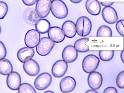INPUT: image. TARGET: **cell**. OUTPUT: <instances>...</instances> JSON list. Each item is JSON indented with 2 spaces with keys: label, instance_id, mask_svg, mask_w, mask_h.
Returning a JSON list of instances; mask_svg holds the SVG:
<instances>
[{
  "label": "cell",
  "instance_id": "20",
  "mask_svg": "<svg viewBox=\"0 0 124 93\" xmlns=\"http://www.w3.org/2000/svg\"><path fill=\"white\" fill-rule=\"evenodd\" d=\"M13 70V66L8 60L4 58L0 61V73L1 75L7 76Z\"/></svg>",
  "mask_w": 124,
  "mask_h": 93
},
{
  "label": "cell",
  "instance_id": "21",
  "mask_svg": "<svg viewBox=\"0 0 124 93\" xmlns=\"http://www.w3.org/2000/svg\"><path fill=\"white\" fill-rule=\"evenodd\" d=\"M89 41V39L87 38L79 39L75 42L74 47L78 52H87L89 51V46L85 44V43Z\"/></svg>",
  "mask_w": 124,
  "mask_h": 93
},
{
  "label": "cell",
  "instance_id": "27",
  "mask_svg": "<svg viewBox=\"0 0 124 93\" xmlns=\"http://www.w3.org/2000/svg\"><path fill=\"white\" fill-rule=\"evenodd\" d=\"M117 86L120 89L124 88V71L120 72L118 74L116 79Z\"/></svg>",
  "mask_w": 124,
  "mask_h": 93
},
{
  "label": "cell",
  "instance_id": "32",
  "mask_svg": "<svg viewBox=\"0 0 124 93\" xmlns=\"http://www.w3.org/2000/svg\"><path fill=\"white\" fill-rule=\"evenodd\" d=\"M114 2H101V3L102 5L103 6L107 7V6H110L111 5H112Z\"/></svg>",
  "mask_w": 124,
  "mask_h": 93
},
{
  "label": "cell",
  "instance_id": "31",
  "mask_svg": "<svg viewBox=\"0 0 124 93\" xmlns=\"http://www.w3.org/2000/svg\"><path fill=\"white\" fill-rule=\"evenodd\" d=\"M38 0H22L24 4L27 6H32L35 4Z\"/></svg>",
  "mask_w": 124,
  "mask_h": 93
},
{
  "label": "cell",
  "instance_id": "35",
  "mask_svg": "<svg viewBox=\"0 0 124 93\" xmlns=\"http://www.w3.org/2000/svg\"><path fill=\"white\" fill-rule=\"evenodd\" d=\"M86 93H98L97 91H96L95 90H89L86 92Z\"/></svg>",
  "mask_w": 124,
  "mask_h": 93
},
{
  "label": "cell",
  "instance_id": "25",
  "mask_svg": "<svg viewBox=\"0 0 124 93\" xmlns=\"http://www.w3.org/2000/svg\"><path fill=\"white\" fill-rule=\"evenodd\" d=\"M19 93H36V91L31 85L30 84L24 83L20 86L18 89Z\"/></svg>",
  "mask_w": 124,
  "mask_h": 93
},
{
  "label": "cell",
  "instance_id": "9",
  "mask_svg": "<svg viewBox=\"0 0 124 93\" xmlns=\"http://www.w3.org/2000/svg\"><path fill=\"white\" fill-rule=\"evenodd\" d=\"M87 82L89 87L92 89L97 90L102 85L103 77L100 73L94 71L90 73L87 78Z\"/></svg>",
  "mask_w": 124,
  "mask_h": 93
},
{
  "label": "cell",
  "instance_id": "14",
  "mask_svg": "<svg viewBox=\"0 0 124 93\" xmlns=\"http://www.w3.org/2000/svg\"><path fill=\"white\" fill-rule=\"evenodd\" d=\"M23 69L29 76H37L40 71V67L38 63L33 59L30 60L24 63Z\"/></svg>",
  "mask_w": 124,
  "mask_h": 93
},
{
  "label": "cell",
  "instance_id": "36",
  "mask_svg": "<svg viewBox=\"0 0 124 93\" xmlns=\"http://www.w3.org/2000/svg\"><path fill=\"white\" fill-rule=\"evenodd\" d=\"M54 93V92H53L50 91H46V92H45V93Z\"/></svg>",
  "mask_w": 124,
  "mask_h": 93
},
{
  "label": "cell",
  "instance_id": "13",
  "mask_svg": "<svg viewBox=\"0 0 124 93\" xmlns=\"http://www.w3.org/2000/svg\"><path fill=\"white\" fill-rule=\"evenodd\" d=\"M76 86V82L73 78L67 76L61 81L60 87L61 91L63 93H68L72 91Z\"/></svg>",
  "mask_w": 124,
  "mask_h": 93
},
{
  "label": "cell",
  "instance_id": "19",
  "mask_svg": "<svg viewBox=\"0 0 124 93\" xmlns=\"http://www.w3.org/2000/svg\"><path fill=\"white\" fill-rule=\"evenodd\" d=\"M85 8L87 12L93 16L99 15L101 10L100 3L97 0H87Z\"/></svg>",
  "mask_w": 124,
  "mask_h": 93
},
{
  "label": "cell",
  "instance_id": "33",
  "mask_svg": "<svg viewBox=\"0 0 124 93\" xmlns=\"http://www.w3.org/2000/svg\"><path fill=\"white\" fill-rule=\"evenodd\" d=\"M121 58L124 64V49L122 51L120 55Z\"/></svg>",
  "mask_w": 124,
  "mask_h": 93
},
{
  "label": "cell",
  "instance_id": "1",
  "mask_svg": "<svg viewBox=\"0 0 124 93\" xmlns=\"http://www.w3.org/2000/svg\"><path fill=\"white\" fill-rule=\"evenodd\" d=\"M77 33L79 36L85 37L91 31L92 23L88 18L82 16L78 19L76 23Z\"/></svg>",
  "mask_w": 124,
  "mask_h": 93
},
{
  "label": "cell",
  "instance_id": "5",
  "mask_svg": "<svg viewBox=\"0 0 124 93\" xmlns=\"http://www.w3.org/2000/svg\"><path fill=\"white\" fill-rule=\"evenodd\" d=\"M52 77L50 74L47 73L41 74L36 78L34 82V85L36 89L39 90L46 89L51 83Z\"/></svg>",
  "mask_w": 124,
  "mask_h": 93
},
{
  "label": "cell",
  "instance_id": "15",
  "mask_svg": "<svg viewBox=\"0 0 124 93\" xmlns=\"http://www.w3.org/2000/svg\"><path fill=\"white\" fill-rule=\"evenodd\" d=\"M23 17L26 23L30 25L35 26L40 19L36 10L32 8H28L23 13Z\"/></svg>",
  "mask_w": 124,
  "mask_h": 93
},
{
  "label": "cell",
  "instance_id": "23",
  "mask_svg": "<svg viewBox=\"0 0 124 93\" xmlns=\"http://www.w3.org/2000/svg\"><path fill=\"white\" fill-rule=\"evenodd\" d=\"M112 35L111 29L107 25H101L97 31V37H111Z\"/></svg>",
  "mask_w": 124,
  "mask_h": 93
},
{
  "label": "cell",
  "instance_id": "26",
  "mask_svg": "<svg viewBox=\"0 0 124 93\" xmlns=\"http://www.w3.org/2000/svg\"><path fill=\"white\" fill-rule=\"evenodd\" d=\"M8 11V7L5 2H0V18L1 20L6 16Z\"/></svg>",
  "mask_w": 124,
  "mask_h": 93
},
{
  "label": "cell",
  "instance_id": "30",
  "mask_svg": "<svg viewBox=\"0 0 124 93\" xmlns=\"http://www.w3.org/2000/svg\"><path fill=\"white\" fill-rule=\"evenodd\" d=\"M104 93H117V90L116 88L113 87H107L103 91Z\"/></svg>",
  "mask_w": 124,
  "mask_h": 93
},
{
  "label": "cell",
  "instance_id": "4",
  "mask_svg": "<svg viewBox=\"0 0 124 93\" xmlns=\"http://www.w3.org/2000/svg\"><path fill=\"white\" fill-rule=\"evenodd\" d=\"M54 45V42L49 38L43 37L36 47V51L40 56H46L51 51Z\"/></svg>",
  "mask_w": 124,
  "mask_h": 93
},
{
  "label": "cell",
  "instance_id": "24",
  "mask_svg": "<svg viewBox=\"0 0 124 93\" xmlns=\"http://www.w3.org/2000/svg\"><path fill=\"white\" fill-rule=\"evenodd\" d=\"M114 55V50H100L99 56L100 59L104 62H108L111 60Z\"/></svg>",
  "mask_w": 124,
  "mask_h": 93
},
{
  "label": "cell",
  "instance_id": "11",
  "mask_svg": "<svg viewBox=\"0 0 124 93\" xmlns=\"http://www.w3.org/2000/svg\"><path fill=\"white\" fill-rule=\"evenodd\" d=\"M21 84V78L19 74L16 72H13L8 75L7 79L8 87L13 90L19 88Z\"/></svg>",
  "mask_w": 124,
  "mask_h": 93
},
{
  "label": "cell",
  "instance_id": "8",
  "mask_svg": "<svg viewBox=\"0 0 124 93\" xmlns=\"http://www.w3.org/2000/svg\"><path fill=\"white\" fill-rule=\"evenodd\" d=\"M103 18L108 24H112L117 23L118 18L116 10L111 6L106 7L102 12Z\"/></svg>",
  "mask_w": 124,
  "mask_h": 93
},
{
  "label": "cell",
  "instance_id": "29",
  "mask_svg": "<svg viewBox=\"0 0 124 93\" xmlns=\"http://www.w3.org/2000/svg\"><path fill=\"white\" fill-rule=\"evenodd\" d=\"M7 55V50L5 46L1 41L0 43V59H4Z\"/></svg>",
  "mask_w": 124,
  "mask_h": 93
},
{
  "label": "cell",
  "instance_id": "22",
  "mask_svg": "<svg viewBox=\"0 0 124 93\" xmlns=\"http://www.w3.org/2000/svg\"><path fill=\"white\" fill-rule=\"evenodd\" d=\"M51 24L47 20L40 19L35 25V28L39 32L42 34H45L48 31L50 28Z\"/></svg>",
  "mask_w": 124,
  "mask_h": 93
},
{
  "label": "cell",
  "instance_id": "18",
  "mask_svg": "<svg viewBox=\"0 0 124 93\" xmlns=\"http://www.w3.org/2000/svg\"><path fill=\"white\" fill-rule=\"evenodd\" d=\"M62 29L65 36L71 38L76 36L77 33L76 25L73 22L68 20L63 23Z\"/></svg>",
  "mask_w": 124,
  "mask_h": 93
},
{
  "label": "cell",
  "instance_id": "3",
  "mask_svg": "<svg viewBox=\"0 0 124 93\" xmlns=\"http://www.w3.org/2000/svg\"><path fill=\"white\" fill-rule=\"evenodd\" d=\"M100 62L99 59L95 55L92 54L87 55L83 61V69L85 72L90 73L97 70Z\"/></svg>",
  "mask_w": 124,
  "mask_h": 93
},
{
  "label": "cell",
  "instance_id": "12",
  "mask_svg": "<svg viewBox=\"0 0 124 93\" xmlns=\"http://www.w3.org/2000/svg\"><path fill=\"white\" fill-rule=\"evenodd\" d=\"M78 56V51L75 47L68 45L64 48L62 53V58L67 63L73 62L77 59Z\"/></svg>",
  "mask_w": 124,
  "mask_h": 93
},
{
  "label": "cell",
  "instance_id": "7",
  "mask_svg": "<svg viewBox=\"0 0 124 93\" xmlns=\"http://www.w3.org/2000/svg\"><path fill=\"white\" fill-rule=\"evenodd\" d=\"M51 0H38L35 10L40 18H44L48 16L50 12Z\"/></svg>",
  "mask_w": 124,
  "mask_h": 93
},
{
  "label": "cell",
  "instance_id": "17",
  "mask_svg": "<svg viewBox=\"0 0 124 93\" xmlns=\"http://www.w3.org/2000/svg\"><path fill=\"white\" fill-rule=\"evenodd\" d=\"M35 55V51L33 48L29 47H23L19 50L17 57L22 63H25L33 58Z\"/></svg>",
  "mask_w": 124,
  "mask_h": 93
},
{
  "label": "cell",
  "instance_id": "16",
  "mask_svg": "<svg viewBox=\"0 0 124 93\" xmlns=\"http://www.w3.org/2000/svg\"><path fill=\"white\" fill-rule=\"evenodd\" d=\"M49 37L56 43L62 42L65 39V35L62 30L57 26L51 27L48 32Z\"/></svg>",
  "mask_w": 124,
  "mask_h": 93
},
{
  "label": "cell",
  "instance_id": "34",
  "mask_svg": "<svg viewBox=\"0 0 124 93\" xmlns=\"http://www.w3.org/2000/svg\"><path fill=\"white\" fill-rule=\"evenodd\" d=\"M82 0H70L71 2L74 4H78L80 3Z\"/></svg>",
  "mask_w": 124,
  "mask_h": 93
},
{
  "label": "cell",
  "instance_id": "10",
  "mask_svg": "<svg viewBox=\"0 0 124 93\" xmlns=\"http://www.w3.org/2000/svg\"><path fill=\"white\" fill-rule=\"evenodd\" d=\"M68 69V64L64 60H58L53 65L52 72L53 76L56 78L62 77L66 73Z\"/></svg>",
  "mask_w": 124,
  "mask_h": 93
},
{
  "label": "cell",
  "instance_id": "2",
  "mask_svg": "<svg viewBox=\"0 0 124 93\" xmlns=\"http://www.w3.org/2000/svg\"><path fill=\"white\" fill-rule=\"evenodd\" d=\"M51 11L55 17L64 19L68 15V9L66 4L62 0H53L52 2Z\"/></svg>",
  "mask_w": 124,
  "mask_h": 93
},
{
  "label": "cell",
  "instance_id": "6",
  "mask_svg": "<svg viewBox=\"0 0 124 93\" xmlns=\"http://www.w3.org/2000/svg\"><path fill=\"white\" fill-rule=\"evenodd\" d=\"M40 38V34L38 31L34 29L30 30L25 35V45L28 47L34 48L38 45Z\"/></svg>",
  "mask_w": 124,
  "mask_h": 93
},
{
  "label": "cell",
  "instance_id": "28",
  "mask_svg": "<svg viewBox=\"0 0 124 93\" xmlns=\"http://www.w3.org/2000/svg\"><path fill=\"white\" fill-rule=\"evenodd\" d=\"M116 28L120 35L124 37V20H120L117 22Z\"/></svg>",
  "mask_w": 124,
  "mask_h": 93
}]
</instances>
